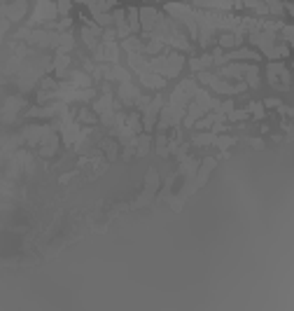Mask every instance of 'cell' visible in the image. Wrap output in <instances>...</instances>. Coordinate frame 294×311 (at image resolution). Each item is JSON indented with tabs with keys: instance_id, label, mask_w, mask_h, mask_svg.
Masks as SVG:
<instances>
[{
	"instance_id": "1",
	"label": "cell",
	"mask_w": 294,
	"mask_h": 311,
	"mask_svg": "<svg viewBox=\"0 0 294 311\" xmlns=\"http://www.w3.org/2000/svg\"><path fill=\"white\" fill-rule=\"evenodd\" d=\"M150 64V70L159 72L161 78H175L180 70H182V56L180 54H175V52H171V54H161V56H154L147 61Z\"/></svg>"
},
{
	"instance_id": "2",
	"label": "cell",
	"mask_w": 294,
	"mask_h": 311,
	"mask_svg": "<svg viewBox=\"0 0 294 311\" xmlns=\"http://www.w3.org/2000/svg\"><path fill=\"white\" fill-rule=\"evenodd\" d=\"M56 14H58V8L51 2V0H37L35 12H33V16H30L28 26H37V24L51 22V19H56Z\"/></svg>"
},
{
	"instance_id": "3",
	"label": "cell",
	"mask_w": 294,
	"mask_h": 311,
	"mask_svg": "<svg viewBox=\"0 0 294 311\" xmlns=\"http://www.w3.org/2000/svg\"><path fill=\"white\" fill-rule=\"evenodd\" d=\"M194 92H196V84H194L192 80H185L178 89H175V92H173L171 106H178V108H187V106H189V101H192Z\"/></svg>"
},
{
	"instance_id": "4",
	"label": "cell",
	"mask_w": 294,
	"mask_h": 311,
	"mask_svg": "<svg viewBox=\"0 0 294 311\" xmlns=\"http://www.w3.org/2000/svg\"><path fill=\"white\" fill-rule=\"evenodd\" d=\"M199 80L210 84V87L215 89V92H220V94H238V92H245V84H227V82L217 80L215 75H210V72H201Z\"/></svg>"
},
{
	"instance_id": "5",
	"label": "cell",
	"mask_w": 294,
	"mask_h": 311,
	"mask_svg": "<svg viewBox=\"0 0 294 311\" xmlns=\"http://www.w3.org/2000/svg\"><path fill=\"white\" fill-rule=\"evenodd\" d=\"M161 103H164L161 101V96H157L152 103L145 106V129H152V126H154V117L161 112Z\"/></svg>"
},
{
	"instance_id": "6",
	"label": "cell",
	"mask_w": 294,
	"mask_h": 311,
	"mask_svg": "<svg viewBox=\"0 0 294 311\" xmlns=\"http://www.w3.org/2000/svg\"><path fill=\"white\" fill-rule=\"evenodd\" d=\"M243 38L245 36H241V33H231V30H222L220 33V47L222 50H234V47H238V44L243 42Z\"/></svg>"
},
{
	"instance_id": "7",
	"label": "cell",
	"mask_w": 294,
	"mask_h": 311,
	"mask_svg": "<svg viewBox=\"0 0 294 311\" xmlns=\"http://www.w3.org/2000/svg\"><path fill=\"white\" fill-rule=\"evenodd\" d=\"M68 84L75 87V89H91V78H89L86 72H82V70H75V72H70Z\"/></svg>"
},
{
	"instance_id": "8",
	"label": "cell",
	"mask_w": 294,
	"mask_h": 311,
	"mask_svg": "<svg viewBox=\"0 0 294 311\" xmlns=\"http://www.w3.org/2000/svg\"><path fill=\"white\" fill-rule=\"evenodd\" d=\"M119 96H122L126 103H136L138 98H140V92H138V89L131 84V80H129V82H122V87H119Z\"/></svg>"
},
{
	"instance_id": "9",
	"label": "cell",
	"mask_w": 294,
	"mask_h": 311,
	"mask_svg": "<svg viewBox=\"0 0 294 311\" xmlns=\"http://www.w3.org/2000/svg\"><path fill=\"white\" fill-rule=\"evenodd\" d=\"M203 115V110L199 108V106H196V103H189V106H187V117H185V126H192L194 122H196V120H199V117Z\"/></svg>"
},
{
	"instance_id": "10",
	"label": "cell",
	"mask_w": 294,
	"mask_h": 311,
	"mask_svg": "<svg viewBox=\"0 0 294 311\" xmlns=\"http://www.w3.org/2000/svg\"><path fill=\"white\" fill-rule=\"evenodd\" d=\"M245 70H248V66H238V64H231V66H224L222 75L224 78H241V75H245Z\"/></svg>"
},
{
	"instance_id": "11",
	"label": "cell",
	"mask_w": 294,
	"mask_h": 311,
	"mask_svg": "<svg viewBox=\"0 0 294 311\" xmlns=\"http://www.w3.org/2000/svg\"><path fill=\"white\" fill-rule=\"evenodd\" d=\"M115 8V0H96L91 8V14H96V12H110V10Z\"/></svg>"
},
{
	"instance_id": "12",
	"label": "cell",
	"mask_w": 294,
	"mask_h": 311,
	"mask_svg": "<svg viewBox=\"0 0 294 311\" xmlns=\"http://www.w3.org/2000/svg\"><path fill=\"white\" fill-rule=\"evenodd\" d=\"M70 66V56L68 54H58L56 61H54V68H56V75H63V70Z\"/></svg>"
},
{
	"instance_id": "13",
	"label": "cell",
	"mask_w": 294,
	"mask_h": 311,
	"mask_svg": "<svg viewBox=\"0 0 294 311\" xmlns=\"http://www.w3.org/2000/svg\"><path fill=\"white\" fill-rule=\"evenodd\" d=\"M245 78H248V84H250V87H257V84H259V68H257V66H248Z\"/></svg>"
},
{
	"instance_id": "14",
	"label": "cell",
	"mask_w": 294,
	"mask_h": 311,
	"mask_svg": "<svg viewBox=\"0 0 294 311\" xmlns=\"http://www.w3.org/2000/svg\"><path fill=\"white\" fill-rule=\"evenodd\" d=\"M213 64V56H201V58H192L189 66H192V70H203V68H208Z\"/></svg>"
},
{
	"instance_id": "15",
	"label": "cell",
	"mask_w": 294,
	"mask_h": 311,
	"mask_svg": "<svg viewBox=\"0 0 294 311\" xmlns=\"http://www.w3.org/2000/svg\"><path fill=\"white\" fill-rule=\"evenodd\" d=\"M213 166H215V160L203 162V168H201V174H199V178H196V185H203V182H206V178H208V174H210V168Z\"/></svg>"
},
{
	"instance_id": "16",
	"label": "cell",
	"mask_w": 294,
	"mask_h": 311,
	"mask_svg": "<svg viewBox=\"0 0 294 311\" xmlns=\"http://www.w3.org/2000/svg\"><path fill=\"white\" fill-rule=\"evenodd\" d=\"M138 28H140V16H138L136 8H131L129 10V30H131V33H136Z\"/></svg>"
},
{
	"instance_id": "17",
	"label": "cell",
	"mask_w": 294,
	"mask_h": 311,
	"mask_svg": "<svg viewBox=\"0 0 294 311\" xmlns=\"http://www.w3.org/2000/svg\"><path fill=\"white\" fill-rule=\"evenodd\" d=\"M91 16L96 19L98 26H110V24H115L112 22V14H108V12H96V14H91Z\"/></svg>"
},
{
	"instance_id": "18",
	"label": "cell",
	"mask_w": 294,
	"mask_h": 311,
	"mask_svg": "<svg viewBox=\"0 0 294 311\" xmlns=\"http://www.w3.org/2000/svg\"><path fill=\"white\" fill-rule=\"evenodd\" d=\"M159 52H164V42H159V40H152V42L145 44L143 54H159Z\"/></svg>"
},
{
	"instance_id": "19",
	"label": "cell",
	"mask_w": 294,
	"mask_h": 311,
	"mask_svg": "<svg viewBox=\"0 0 294 311\" xmlns=\"http://www.w3.org/2000/svg\"><path fill=\"white\" fill-rule=\"evenodd\" d=\"M215 134H203V136H196L194 138V143L196 145H208V143H215Z\"/></svg>"
},
{
	"instance_id": "20",
	"label": "cell",
	"mask_w": 294,
	"mask_h": 311,
	"mask_svg": "<svg viewBox=\"0 0 294 311\" xmlns=\"http://www.w3.org/2000/svg\"><path fill=\"white\" fill-rule=\"evenodd\" d=\"M56 2H58V5H56V8H58V14H68V12H70V0H56Z\"/></svg>"
},
{
	"instance_id": "21",
	"label": "cell",
	"mask_w": 294,
	"mask_h": 311,
	"mask_svg": "<svg viewBox=\"0 0 294 311\" xmlns=\"http://www.w3.org/2000/svg\"><path fill=\"white\" fill-rule=\"evenodd\" d=\"M250 110L255 112V117H257V120H262V117H264V106H262V103H252Z\"/></svg>"
},
{
	"instance_id": "22",
	"label": "cell",
	"mask_w": 294,
	"mask_h": 311,
	"mask_svg": "<svg viewBox=\"0 0 294 311\" xmlns=\"http://www.w3.org/2000/svg\"><path fill=\"white\" fill-rule=\"evenodd\" d=\"M248 117V110H234L229 115V120H245Z\"/></svg>"
},
{
	"instance_id": "23",
	"label": "cell",
	"mask_w": 294,
	"mask_h": 311,
	"mask_svg": "<svg viewBox=\"0 0 294 311\" xmlns=\"http://www.w3.org/2000/svg\"><path fill=\"white\" fill-rule=\"evenodd\" d=\"M54 87H56V82H54V80H49V78L42 80V89H54Z\"/></svg>"
},
{
	"instance_id": "24",
	"label": "cell",
	"mask_w": 294,
	"mask_h": 311,
	"mask_svg": "<svg viewBox=\"0 0 294 311\" xmlns=\"http://www.w3.org/2000/svg\"><path fill=\"white\" fill-rule=\"evenodd\" d=\"M264 106H269V108H276V106H280V101H278V98H269Z\"/></svg>"
},
{
	"instance_id": "25",
	"label": "cell",
	"mask_w": 294,
	"mask_h": 311,
	"mask_svg": "<svg viewBox=\"0 0 294 311\" xmlns=\"http://www.w3.org/2000/svg\"><path fill=\"white\" fill-rule=\"evenodd\" d=\"M77 2H84V5H89V8H91V5L96 2V0H77Z\"/></svg>"
}]
</instances>
